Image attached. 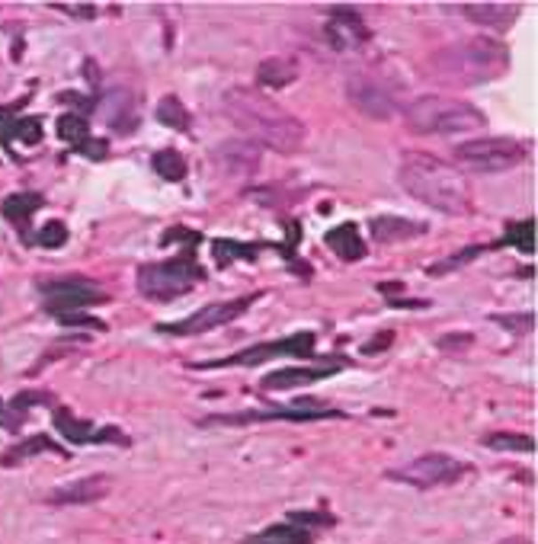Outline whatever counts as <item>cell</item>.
Instances as JSON below:
<instances>
[{
    "mask_svg": "<svg viewBox=\"0 0 538 544\" xmlns=\"http://www.w3.org/2000/svg\"><path fill=\"white\" fill-rule=\"evenodd\" d=\"M276 356H301V359H311L314 356V333H295L285 336V340H273V343H260L250 346L228 356V359H215V362H196L193 368L205 372V368H237V365H260L266 359H276Z\"/></svg>",
    "mask_w": 538,
    "mask_h": 544,
    "instance_id": "10",
    "label": "cell"
},
{
    "mask_svg": "<svg viewBox=\"0 0 538 544\" xmlns=\"http://www.w3.org/2000/svg\"><path fill=\"white\" fill-rule=\"evenodd\" d=\"M55 429L74 445H129V436L116 426H93L90 420L74 416L71 410H55Z\"/></svg>",
    "mask_w": 538,
    "mask_h": 544,
    "instance_id": "13",
    "label": "cell"
},
{
    "mask_svg": "<svg viewBox=\"0 0 538 544\" xmlns=\"http://www.w3.org/2000/svg\"><path fill=\"white\" fill-rule=\"evenodd\" d=\"M462 13L478 26L490 29H510L519 16V4H462Z\"/></svg>",
    "mask_w": 538,
    "mask_h": 544,
    "instance_id": "17",
    "label": "cell"
},
{
    "mask_svg": "<svg viewBox=\"0 0 538 544\" xmlns=\"http://www.w3.org/2000/svg\"><path fill=\"white\" fill-rule=\"evenodd\" d=\"M154 170H157V176H164V180H170V183H180V180H186V160L180 151H157L154 154Z\"/></svg>",
    "mask_w": 538,
    "mask_h": 544,
    "instance_id": "27",
    "label": "cell"
},
{
    "mask_svg": "<svg viewBox=\"0 0 538 544\" xmlns=\"http://www.w3.org/2000/svg\"><path fill=\"white\" fill-rule=\"evenodd\" d=\"M404 122L417 135H458V132L484 128L487 116L455 96H420L404 109Z\"/></svg>",
    "mask_w": 538,
    "mask_h": 544,
    "instance_id": "4",
    "label": "cell"
},
{
    "mask_svg": "<svg viewBox=\"0 0 538 544\" xmlns=\"http://www.w3.org/2000/svg\"><path fill=\"white\" fill-rule=\"evenodd\" d=\"M314 420H343L340 410H330L327 404L311 397H301L289 407L273 410H250V413H221L202 420V426H250V423H314Z\"/></svg>",
    "mask_w": 538,
    "mask_h": 544,
    "instance_id": "7",
    "label": "cell"
},
{
    "mask_svg": "<svg viewBox=\"0 0 538 544\" xmlns=\"http://www.w3.org/2000/svg\"><path fill=\"white\" fill-rule=\"evenodd\" d=\"M346 100L369 119L385 122L397 112V90L372 71H356L346 77Z\"/></svg>",
    "mask_w": 538,
    "mask_h": 544,
    "instance_id": "9",
    "label": "cell"
},
{
    "mask_svg": "<svg viewBox=\"0 0 538 544\" xmlns=\"http://www.w3.org/2000/svg\"><path fill=\"white\" fill-rule=\"evenodd\" d=\"M327 39L333 48H356L369 39V26L362 23L356 10L333 7L330 10V23H327Z\"/></svg>",
    "mask_w": 538,
    "mask_h": 544,
    "instance_id": "16",
    "label": "cell"
},
{
    "mask_svg": "<svg viewBox=\"0 0 538 544\" xmlns=\"http://www.w3.org/2000/svg\"><path fill=\"white\" fill-rule=\"evenodd\" d=\"M484 445L497 448V452H522V455L535 452V439L532 436H519V432H490Z\"/></svg>",
    "mask_w": 538,
    "mask_h": 544,
    "instance_id": "26",
    "label": "cell"
},
{
    "mask_svg": "<svg viewBox=\"0 0 538 544\" xmlns=\"http://www.w3.org/2000/svg\"><path fill=\"white\" fill-rule=\"evenodd\" d=\"M532 234H535V221H516L506 228V237L503 244H513V247H519L522 253H532L535 250V240H532Z\"/></svg>",
    "mask_w": 538,
    "mask_h": 544,
    "instance_id": "29",
    "label": "cell"
},
{
    "mask_svg": "<svg viewBox=\"0 0 538 544\" xmlns=\"http://www.w3.org/2000/svg\"><path fill=\"white\" fill-rule=\"evenodd\" d=\"M65 240H68V228L61 221H45L39 231H36V244L45 250H58Z\"/></svg>",
    "mask_w": 538,
    "mask_h": 544,
    "instance_id": "31",
    "label": "cell"
},
{
    "mask_svg": "<svg viewBox=\"0 0 538 544\" xmlns=\"http://www.w3.org/2000/svg\"><path fill=\"white\" fill-rule=\"evenodd\" d=\"M253 304V295L247 298H234V301H215L205 304L202 311L189 314L180 324H157V333H170V336H196V333H209L215 327H225L231 320H237L241 314H247V308Z\"/></svg>",
    "mask_w": 538,
    "mask_h": 544,
    "instance_id": "11",
    "label": "cell"
},
{
    "mask_svg": "<svg viewBox=\"0 0 538 544\" xmlns=\"http://www.w3.org/2000/svg\"><path fill=\"white\" fill-rule=\"evenodd\" d=\"M529 148L516 138H471L455 144V160H462L474 173H503L519 167Z\"/></svg>",
    "mask_w": 538,
    "mask_h": 544,
    "instance_id": "6",
    "label": "cell"
},
{
    "mask_svg": "<svg viewBox=\"0 0 538 544\" xmlns=\"http://www.w3.org/2000/svg\"><path fill=\"white\" fill-rule=\"evenodd\" d=\"M218 164L225 170H231V173L244 176V173H253V170L260 167V151H257V144H250V141H228L225 148H218Z\"/></svg>",
    "mask_w": 538,
    "mask_h": 544,
    "instance_id": "19",
    "label": "cell"
},
{
    "mask_svg": "<svg viewBox=\"0 0 538 544\" xmlns=\"http://www.w3.org/2000/svg\"><path fill=\"white\" fill-rule=\"evenodd\" d=\"M196 282H202V269L193 260V250H186L183 256L167 260V263H145L138 269V292L151 301H173L193 292Z\"/></svg>",
    "mask_w": 538,
    "mask_h": 544,
    "instance_id": "5",
    "label": "cell"
},
{
    "mask_svg": "<svg viewBox=\"0 0 538 544\" xmlns=\"http://www.w3.org/2000/svg\"><path fill=\"white\" fill-rule=\"evenodd\" d=\"M343 368V359L333 362V365H317V368H279V372H269V375H263V381H260V388L263 391H289V388H308V384L321 381V378L333 375V372H340Z\"/></svg>",
    "mask_w": 538,
    "mask_h": 544,
    "instance_id": "15",
    "label": "cell"
},
{
    "mask_svg": "<svg viewBox=\"0 0 538 544\" xmlns=\"http://www.w3.org/2000/svg\"><path fill=\"white\" fill-rule=\"evenodd\" d=\"M42 452H52V455H61L68 458V448H61L58 442H52L49 436H29V439L17 442V445H10L4 455H0V468H13V464L26 461V458H33V455H42Z\"/></svg>",
    "mask_w": 538,
    "mask_h": 544,
    "instance_id": "20",
    "label": "cell"
},
{
    "mask_svg": "<svg viewBox=\"0 0 538 544\" xmlns=\"http://www.w3.org/2000/svg\"><path fill=\"white\" fill-rule=\"evenodd\" d=\"M0 429H7V432L23 429V416L13 413V410H10V404H4V400H0Z\"/></svg>",
    "mask_w": 538,
    "mask_h": 544,
    "instance_id": "36",
    "label": "cell"
},
{
    "mask_svg": "<svg viewBox=\"0 0 538 544\" xmlns=\"http://www.w3.org/2000/svg\"><path fill=\"white\" fill-rule=\"evenodd\" d=\"M285 519H289L292 525H301V528H308V525H333V519H330V516H324V512H289Z\"/></svg>",
    "mask_w": 538,
    "mask_h": 544,
    "instance_id": "35",
    "label": "cell"
},
{
    "mask_svg": "<svg viewBox=\"0 0 538 544\" xmlns=\"http://www.w3.org/2000/svg\"><path fill=\"white\" fill-rule=\"evenodd\" d=\"M324 240H327V247L333 250L343 263H356V260L365 256V244H362L359 228H356L353 221H346V224H340V228H333V231H327Z\"/></svg>",
    "mask_w": 538,
    "mask_h": 544,
    "instance_id": "22",
    "label": "cell"
},
{
    "mask_svg": "<svg viewBox=\"0 0 538 544\" xmlns=\"http://www.w3.org/2000/svg\"><path fill=\"white\" fill-rule=\"evenodd\" d=\"M157 122L173 128V132H183V135L193 128V116H189V109H186L183 103H180V96H164L161 103H157Z\"/></svg>",
    "mask_w": 538,
    "mask_h": 544,
    "instance_id": "25",
    "label": "cell"
},
{
    "mask_svg": "<svg viewBox=\"0 0 538 544\" xmlns=\"http://www.w3.org/2000/svg\"><path fill=\"white\" fill-rule=\"evenodd\" d=\"M430 71L455 87H478V84L497 80L506 71V45L487 36L455 42L430 58Z\"/></svg>",
    "mask_w": 538,
    "mask_h": 544,
    "instance_id": "3",
    "label": "cell"
},
{
    "mask_svg": "<svg viewBox=\"0 0 538 544\" xmlns=\"http://www.w3.org/2000/svg\"><path fill=\"white\" fill-rule=\"evenodd\" d=\"M465 471L468 468L458 461V458L433 452V455H420V458H414V461L404 464V468L388 471V480L407 484V487H414V490H436V487H449V484H455Z\"/></svg>",
    "mask_w": 538,
    "mask_h": 544,
    "instance_id": "8",
    "label": "cell"
},
{
    "mask_svg": "<svg viewBox=\"0 0 538 544\" xmlns=\"http://www.w3.org/2000/svg\"><path fill=\"white\" fill-rule=\"evenodd\" d=\"M109 490H113V477L93 474V477H81V480H74V484H65V487H55L49 496H45V503H52V506L97 503V500L109 496Z\"/></svg>",
    "mask_w": 538,
    "mask_h": 544,
    "instance_id": "14",
    "label": "cell"
},
{
    "mask_svg": "<svg viewBox=\"0 0 538 544\" xmlns=\"http://www.w3.org/2000/svg\"><path fill=\"white\" fill-rule=\"evenodd\" d=\"M397 180H401V186L414 199L436 208L442 215H465L468 208H471L468 180L452 164L433 157V154H420V151L407 154L401 160Z\"/></svg>",
    "mask_w": 538,
    "mask_h": 544,
    "instance_id": "2",
    "label": "cell"
},
{
    "mask_svg": "<svg viewBox=\"0 0 538 544\" xmlns=\"http://www.w3.org/2000/svg\"><path fill=\"white\" fill-rule=\"evenodd\" d=\"M58 138L61 141H68L74 148V144H81L90 138V125L84 116H77V112H68V116H61L58 119Z\"/></svg>",
    "mask_w": 538,
    "mask_h": 544,
    "instance_id": "28",
    "label": "cell"
},
{
    "mask_svg": "<svg viewBox=\"0 0 538 544\" xmlns=\"http://www.w3.org/2000/svg\"><path fill=\"white\" fill-rule=\"evenodd\" d=\"M225 116L237 125L244 141L263 144L269 151L279 154H295L305 144V122L295 119L292 112L276 106L273 100L260 96L257 90L234 87L221 96Z\"/></svg>",
    "mask_w": 538,
    "mask_h": 544,
    "instance_id": "1",
    "label": "cell"
},
{
    "mask_svg": "<svg viewBox=\"0 0 538 544\" xmlns=\"http://www.w3.org/2000/svg\"><path fill=\"white\" fill-rule=\"evenodd\" d=\"M215 256H218V263L228 266L231 260H257V247H247V244H234V240H215Z\"/></svg>",
    "mask_w": 538,
    "mask_h": 544,
    "instance_id": "30",
    "label": "cell"
},
{
    "mask_svg": "<svg viewBox=\"0 0 538 544\" xmlns=\"http://www.w3.org/2000/svg\"><path fill=\"white\" fill-rule=\"evenodd\" d=\"M494 324H500V327H506V330H513L516 336H526V333H532V327H535V314H494Z\"/></svg>",
    "mask_w": 538,
    "mask_h": 544,
    "instance_id": "32",
    "label": "cell"
},
{
    "mask_svg": "<svg viewBox=\"0 0 538 544\" xmlns=\"http://www.w3.org/2000/svg\"><path fill=\"white\" fill-rule=\"evenodd\" d=\"M241 544H314L311 528L292 525V522H279V525H269L257 535H247Z\"/></svg>",
    "mask_w": 538,
    "mask_h": 544,
    "instance_id": "23",
    "label": "cell"
},
{
    "mask_svg": "<svg viewBox=\"0 0 538 544\" xmlns=\"http://www.w3.org/2000/svg\"><path fill=\"white\" fill-rule=\"evenodd\" d=\"M42 298H45V311L55 317L65 314H77L87 304H103L106 295L93 282L87 279H55L42 285Z\"/></svg>",
    "mask_w": 538,
    "mask_h": 544,
    "instance_id": "12",
    "label": "cell"
},
{
    "mask_svg": "<svg viewBox=\"0 0 538 544\" xmlns=\"http://www.w3.org/2000/svg\"><path fill=\"white\" fill-rule=\"evenodd\" d=\"M295 77H298V64L292 61V58H266V61L257 68L260 87L282 90V87H289Z\"/></svg>",
    "mask_w": 538,
    "mask_h": 544,
    "instance_id": "24",
    "label": "cell"
},
{
    "mask_svg": "<svg viewBox=\"0 0 538 544\" xmlns=\"http://www.w3.org/2000/svg\"><path fill=\"white\" fill-rule=\"evenodd\" d=\"M391 340H394V333H378L375 343H365V346H362V352H365V356H372V352H381V349H388V346H391Z\"/></svg>",
    "mask_w": 538,
    "mask_h": 544,
    "instance_id": "38",
    "label": "cell"
},
{
    "mask_svg": "<svg viewBox=\"0 0 538 544\" xmlns=\"http://www.w3.org/2000/svg\"><path fill=\"white\" fill-rule=\"evenodd\" d=\"M471 346V333H449V336H442L439 340V349H468Z\"/></svg>",
    "mask_w": 538,
    "mask_h": 544,
    "instance_id": "37",
    "label": "cell"
},
{
    "mask_svg": "<svg viewBox=\"0 0 538 544\" xmlns=\"http://www.w3.org/2000/svg\"><path fill=\"white\" fill-rule=\"evenodd\" d=\"M42 205H45V199H42L39 192H13V196L4 199L0 212H4V218H7L20 234H29V221H33V215Z\"/></svg>",
    "mask_w": 538,
    "mask_h": 544,
    "instance_id": "18",
    "label": "cell"
},
{
    "mask_svg": "<svg viewBox=\"0 0 538 544\" xmlns=\"http://www.w3.org/2000/svg\"><path fill=\"white\" fill-rule=\"evenodd\" d=\"M481 256V247H465L462 253H455V256H449V260H442L439 266H430V276H446V272H452V269H462V266L468 263V260H478Z\"/></svg>",
    "mask_w": 538,
    "mask_h": 544,
    "instance_id": "33",
    "label": "cell"
},
{
    "mask_svg": "<svg viewBox=\"0 0 538 544\" xmlns=\"http://www.w3.org/2000/svg\"><path fill=\"white\" fill-rule=\"evenodd\" d=\"M372 237L381 240V244H391V240H410L417 234L426 231V224L410 221V218H397V215H378L369 221Z\"/></svg>",
    "mask_w": 538,
    "mask_h": 544,
    "instance_id": "21",
    "label": "cell"
},
{
    "mask_svg": "<svg viewBox=\"0 0 538 544\" xmlns=\"http://www.w3.org/2000/svg\"><path fill=\"white\" fill-rule=\"evenodd\" d=\"M71 151L81 154V157H90V160H106V154H109V141H106V138H87V141L74 144Z\"/></svg>",
    "mask_w": 538,
    "mask_h": 544,
    "instance_id": "34",
    "label": "cell"
}]
</instances>
